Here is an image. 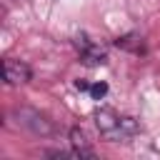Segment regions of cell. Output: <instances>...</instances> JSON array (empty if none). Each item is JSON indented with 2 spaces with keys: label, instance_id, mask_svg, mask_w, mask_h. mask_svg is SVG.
I'll return each instance as SVG.
<instances>
[{
  "label": "cell",
  "instance_id": "1",
  "mask_svg": "<svg viewBox=\"0 0 160 160\" xmlns=\"http://www.w3.org/2000/svg\"><path fill=\"white\" fill-rule=\"evenodd\" d=\"M95 125H98V132L110 140V142H120V140H130L135 132H138V122L128 115H120L110 108H102L98 110L95 115Z\"/></svg>",
  "mask_w": 160,
  "mask_h": 160
},
{
  "label": "cell",
  "instance_id": "2",
  "mask_svg": "<svg viewBox=\"0 0 160 160\" xmlns=\"http://www.w3.org/2000/svg\"><path fill=\"white\" fill-rule=\"evenodd\" d=\"M15 118H18V125L35 132V135H50L52 132V125L45 115H40L38 110H30V108H20L15 110Z\"/></svg>",
  "mask_w": 160,
  "mask_h": 160
},
{
  "label": "cell",
  "instance_id": "3",
  "mask_svg": "<svg viewBox=\"0 0 160 160\" xmlns=\"http://www.w3.org/2000/svg\"><path fill=\"white\" fill-rule=\"evenodd\" d=\"M78 50H80V60L85 65H105L108 62V52L88 38H78Z\"/></svg>",
  "mask_w": 160,
  "mask_h": 160
},
{
  "label": "cell",
  "instance_id": "4",
  "mask_svg": "<svg viewBox=\"0 0 160 160\" xmlns=\"http://www.w3.org/2000/svg\"><path fill=\"white\" fill-rule=\"evenodd\" d=\"M30 78H32V70H30L28 62L15 60V58H8V60H5V80H8L10 85H22V82H28Z\"/></svg>",
  "mask_w": 160,
  "mask_h": 160
},
{
  "label": "cell",
  "instance_id": "5",
  "mask_svg": "<svg viewBox=\"0 0 160 160\" xmlns=\"http://www.w3.org/2000/svg\"><path fill=\"white\" fill-rule=\"evenodd\" d=\"M70 140H72V155L75 158H95V152H92V148L88 142V135L82 130L72 128L70 130Z\"/></svg>",
  "mask_w": 160,
  "mask_h": 160
},
{
  "label": "cell",
  "instance_id": "6",
  "mask_svg": "<svg viewBox=\"0 0 160 160\" xmlns=\"http://www.w3.org/2000/svg\"><path fill=\"white\" fill-rule=\"evenodd\" d=\"M118 45L125 48V50H132V52H142V40H138L135 35H128V38H118Z\"/></svg>",
  "mask_w": 160,
  "mask_h": 160
},
{
  "label": "cell",
  "instance_id": "7",
  "mask_svg": "<svg viewBox=\"0 0 160 160\" xmlns=\"http://www.w3.org/2000/svg\"><path fill=\"white\" fill-rule=\"evenodd\" d=\"M88 90H90V95L98 100V98H102V95L108 92V85H105V82H95V85H90Z\"/></svg>",
  "mask_w": 160,
  "mask_h": 160
}]
</instances>
